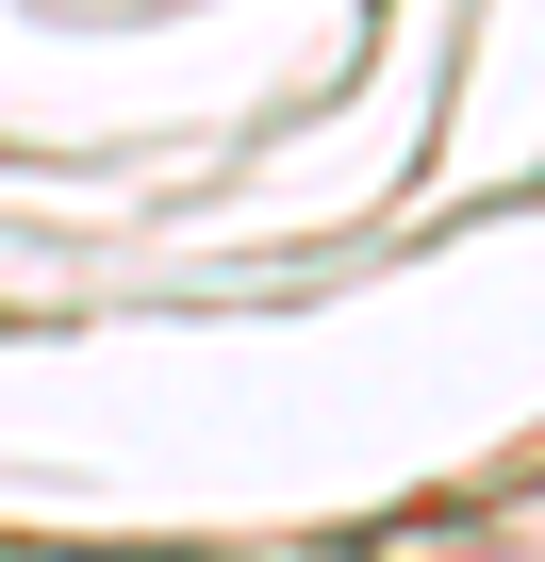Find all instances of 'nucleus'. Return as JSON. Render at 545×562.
Masks as SVG:
<instances>
[{
    "label": "nucleus",
    "instance_id": "1",
    "mask_svg": "<svg viewBox=\"0 0 545 562\" xmlns=\"http://www.w3.org/2000/svg\"><path fill=\"white\" fill-rule=\"evenodd\" d=\"M348 562H545V480H463V496H413V513L348 529Z\"/></svg>",
    "mask_w": 545,
    "mask_h": 562
}]
</instances>
